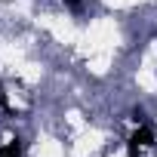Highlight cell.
Wrapping results in <instances>:
<instances>
[{"mask_svg": "<svg viewBox=\"0 0 157 157\" xmlns=\"http://www.w3.org/2000/svg\"><path fill=\"white\" fill-rule=\"evenodd\" d=\"M0 108H3V111H10V99H6V90H3V83H0Z\"/></svg>", "mask_w": 157, "mask_h": 157, "instance_id": "obj_3", "label": "cell"}, {"mask_svg": "<svg viewBox=\"0 0 157 157\" xmlns=\"http://www.w3.org/2000/svg\"><path fill=\"white\" fill-rule=\"evenodd\" d=\"M132 145H139V148H154V132H151V126H145V123H139V129L132 132V139H129Z\"/></svg>", "mask_w": 157, "mask_h": 157, "instance_id": "obj_1", "label": "cell"}, {"mask_svg": "<svg viewBox=\"0 0 157 157\" xmlns=\"http://www.w3.org/2000/svg\"><path fill=\"white\" fill-rule=\"evenodd\" d=\"M68 3H71V6H77V3H80V0H68Z\"/></svg>", "mask_w": 157, "mask_h": 157, "instance_id": "obj_4", "label": "cell"}, {"mask_svg": "<svg viewBox=\"0 0 157 157\" xmlns=\"http://www.w3.org/2000/svg\"><path fill=\"white\" fill-rule=\"evenodd\" d=\"M0 157H22V142H19V139H13L6 148H0Z\"/></svg>", "mask_w": 157, "mask_h": 157, "instance_id": "obj_2", "label": "cell"}]
</instances>
